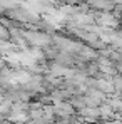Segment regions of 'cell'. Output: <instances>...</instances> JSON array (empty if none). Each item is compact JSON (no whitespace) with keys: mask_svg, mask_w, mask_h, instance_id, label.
<instances>
[{"mask_svg":"<svg viewBox=\"0 0 122 124\" xmlns=\"http://www.w3.org/2000/svg\"><path fill=\"white\" fill-rule=\"evenodd\" d=\"M55 112H57L59 116H64V117H70V116L74 114V107H72L70 104H57Z\"/></svg>","mask_w":122,"mask_h":124,"instance_id":"cell-1","label":"cell"}]
</instances>
